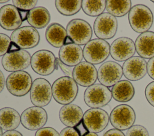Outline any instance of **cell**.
<instances>
[{
  "label": "cell",
  "mask_w": 154,
  "mask_h": 136,
  "mask_svg": "<svg viewBox=\"0 0 154 136\" xmlns=\"http://www.w3.org/2000/svg\"><path fill=\"white\" fill-rule=\"evenodd\" d=\"M52 96L55 101L62 105L73 102L78 92V84L73 78L63 76L57 79L52 86Z\"/></svg>",
  "instance_id": "cell-1"
},
{
  "label": "cell",
  "mask_w": 154,
  "mask_h": 136,
  "mask_svg": "<svg viewBox=\"0 0 154 136\" xmlns=\"http://www.w3.org/2000/svg\"><path fill=\"white\" fill-rule=\"evenodd\" d=\"M128 20L132 29L137 33L148 31L152 27L153 16L150 8L143 4L133 6L128 13Z\"/></svg>",
  "instance_id": "cell-2"
},
{
  "label": "cell",
  "mask_w": 154,
  "mask_h": 136,
  "mask_svg": "<svg viewBox=\"0 0 154 136\" xmlns=\"http://www.w3.org/2000/svg\"><path fill=\"white\" fill-rule=\"evenodd\" d=\"M110 53L109 44L104 40H90L83 49V57L91 64H99L105 61Z\"/></svg>",
  "instance_id": "cell-3"
},
{
  "label": "cell",
  "mask_w": 154,
  "mask_h": 136,
  "mask_svg": "<svg viewBox=\"0 0 154 136\" xmlns=\"http://www.w3.org/2000/svg\"><path fill=\"white\" fill-rule=\"evenodd\" d=\"M32 84L31 75L25 71H19L9 74L5 84L8 91L16 96H23L31 90Z\"/></svg>",
  "instance_id": "cell-4"
},
{
  "label": "cell",
  "mask_w": 154,
  "mask_h": 136,
  "mask_svg": "<svg viewBox=\"0 0 154 136\" xmlns=\"http://www.w3.org/2000/svg\"><path fill=\"white\" fill-rule=\"evenodd\" d=\"M111 98V91L101 84H94L88 87L84 94L85 104L91 108H99L106 105Z\"/></svg>",
  "instance_id": "cell-5"
},
{
  "label": "cell",
  "mask_w": 154,
  "mask_h": 136,
  "mask_svg": "<svg viewBox=\"0 0 154 136\" xmlns=\"http://www.w3.org/2000/svg\"><path fill=\"white\" fill-rule=\"evenodd\" d=\"M68 37L73 43L82 46L87 44L91 40L93 31L90 25L84 20L75 19L70 20L67 26Z\"/></svg>",
  "instance_id": "cell-6"
},
{
  "label": "cell",
  "mask_w": 154,
  "mask_h": 136,
  "mask_svg": "<svg viewBox=\"0 0 154 136\" xmlns=\"http://www.w3.org/2000/svg\"><path fill=\"white\" fill-rule=\"evenodd\" d=\"M31 66L33 71L41 75H48L56 69V58L48 50H40L31 56Z\"/></svg>",
  "instance_id": "cell-7"
},
{
  "label": "cell",
  "mask_w": 154,
  "mask_h": 136,
  "mask_svg": "<svg viewBox=\"0 0 154 136\" xmlns=\"http://www.w3.org/2000/svg\"><path fill=\"white\" fill-rule=\"evenodd\" d=\"M136 115L134 109L127 104L116 106L111 112L109 120L115 129L120 131L128 129L133 126Z\"/></svg>",
  "instance_id": "cell-8"
},
{
  "label": "cell",
  "mask_w": 154,
  "mask_h": 136,
  "mask_svg": "<svg viewBox=\"0 0 154 136\" xmlns=\"http://www.w3.org/2000/svg\"><path fill=\"white\" fill-rule=\"evenodd\" d=\"M12 43L20 49H29L37 46L40 42V34L37 30L31 26L20 27L14 31L10 37Z\"/></svg>",
  "instance_id": "cell-9"
},
{
  "label": "cell",
  "mask_w": 154,
  "mask_h": 136,
  "mask_svg": "<svg viewBox=\"0 0 154 136\" xmlns=\"http://www.w3.org/2000/svg\"><path fill=\"white\" fill-rule=\"evenodd\" d=\"M52 97V86L50 83L43 78L34 80L30 90V99L37 107H45L51 101Z\"/></svg>",
  "instance_id": "cell-10"
},
{
  "label": "cell",
  "mask_w": 154,
  "mask_h": 136,
  "mask_svg": "<svg viewBox=\"0 0 154 136\" xmlns=\"http://www.w3.org/2000/svg\"><path fill=\"white\" fill-rule=\"evenodd\" d=\"M117 27L116 17L108 13H103L97 16L93 25L96 36L104 40L113 38L116 34Z\"/></svg>",
  "instance_id": "cell-11"
},
{
  "label": "cell",
  "mask_w": 154,
  "mask_h": 136,
  "mask_svg": "<svg viewBox=\"0 0 154 136\" xmlns=\"http://www.w3.org/2000/svg\"><path fill=\"white\" fill-rule=\"evenodd\" d=\"M31 57L29 53L25 50L8 52L2 58V65L8 72L22 71L31 64Z\"/></svg>",
  "instance_id": "cell-12"
},
{
  "label": "cell",
  "mask_w": 154,
  "mask_h": 136,
  "mask_svg": "<svg viewBox=\"0 0 154 136\" xmlns=\"http://www.w3.org/2000/svg\"><path fill=\"white\" fill-rule=\"evenodd\" d=\"M48 114L42 107L33 106L25 109L20 116L23 126L31 131L38 130L47 122Z\"/></svg>",
  "instance_id": "cell-13"
},
{
  "label": "cell",
  "mask_w": 154,
  "mask_h": 136,
  "mask_svg": "<svg viewBox=\"0 0 154 136\" xmlns=\"http://www.w3.org/2000/svg\"><path fill=\"white\" fill-rule=\"evenodd\" d=\"M109 117L106 111L101 108H90L87 110L82 121L90 132L98 133L103 131L107 126Z\"/></svg>",
  "instance_id": "cell-14"
},
{
  "label": "cell",
  "mask_w": 154,
  "mask_h": 136,
  "mask_svg": "<svg viewBox=\"0 0 154 136\" xmlns=\"http://www.w3.org/2000/svg\"><path fill=\"white\" fill-rule=\"evenodd\" d=\"M123 75L122 67L116 62L107 61L102 64L97 71V79L101 84L106 87L113 86Z\"/></svg>",
  "instance_id": "cell-15"
},
{
  "label": "cell",
  "mask_w": 154,
  "mask_h": 136,
  "mask_svg": "<svg viewBox=\"0 0 154 136\" xmlns=\"http://www.w3.org/2000/svg\"><path fill=\"white\" fill-rule=\"evenodd\" d=\"M136 52L135 43L129 38L120 37L115 40L110 46V55L119 62L126 61L134 55Z\"/></svg>",
  "instance_id": "cell-16"
},
{
  "label": "cell",
  "mask_w": 154,
  "mask_h": 136,
  "mask_svg": "<svg viewBox=\"0 0 154 136\" xmlns=\"http://www.w3.org/2000/svg\"><path fill=\"white\" fill-rule=\"evenodd\" d=\"M72 77L78 84L83 87H89L96 81L97 71L93 64L84 61L73 68Z\"/></svg>",
  "instance_id": "cell-17"
},
{
  "label": "cell",
  "mask_w": 154,
  "mask_h": 136,
  "mask_svg": "<svg viewBox=\"0 0 154 136\" xmlns=\"http://www.w3.org/2000/svg\"><path fill=\"white\" fill-rule=\"evenodd\" d=\"M124 76L131 81H137L147 73V62L140 56H132L125 61L123 67Z\"/></svg>",
  "instance_id": "cell-18"
},
{
  "label": "cell",
  "mask_w": 154,
  "mask_h": 136,
  "mask_svg": "<svg viewBox=\"0 0 154 136\" xmlns=\"http://www.w3.org/2000/svg\"><path fill=\"white\" fill-rule=\"evenodd\" d=\"M23 21L19 10L13 5L7 4L0 8V26L7 31L19 28Z\"/></svg>",
  "instance_id": "cell-19"
},
{
  "label": "cell",
  "mask_w": 154,
  "mask_h": 136,
  "mask_svg": "<svg viewBox=\"0 0 154 136\" xmlns=\"http://www.w3.org/2000/svg\"><path fill=\"white\" fill-rule=\"evenodd\" d=\"M60 60L69 67H75L83 58V50L81 46L75 43L63 46L58 53Z\"/></svg>",
  "instance_id": "cell-20"
},
{
  "label": "cell",
  "mask_w": 154,
  "mask_h": 136,
  "mask_svg": "<svg viewBox=\"0 0 154 136\" xmlns=\"http://www.w3.org/2000/svg\"><path fill=\"white\" fill-rule=\"evenodd\" d=\"M135 50L144 59L154 57V32L147 31L140 34L135 42Z\"/></svg>",
  "instance_id": "cell-21"
},
{
  "label": "cell",
  "mask_w": 154,
  "mask_h": 136,
  "mask_svg": "<svg viewBox=\"0 0 154 136\" xmlns=\"http://www.w3.org/2000/svg\"><path fill=\"white\" fill-rule=\"evenodd\" d=\"M83 115L81 107L73 104L64 105L59 111L60 121L67 127L76 126L82 120Z\"/></svg>",
  "instance_id": "cell-22"
},
{
  "label": "cell",
  "mask_w": 154,
  "mask_h": 136,
  "mask_svg": "<svg viewBox=\"0 0 154 136\" xmlns=\"http://www.w3.org/2000/svg\"><path fill=\"white\" fill-rule=\"evenodd\" d=\"M45 37L47 41L51 46L56 48H61L65 44L68 35L66 29L62 25L53 23L47 27Z\"/></svg>",
  "instance_id": "cell-23"
},
{
  "label": "cell",
  "mask_w": 154,
  "mask_h": 136,
  "mask_svg": "<svg viewBox=\"0 0 154 136\" xmlns=\"http://www.w3.org/2000/svg\"><path fill=\"white\" fill-rule=\"evenodd\" d=\"M112 97L117 101L128 102L132 99L135 89L132 84L128 80H120L114 84L111 89Z\"/></svg>",
  "instance_id": "cell-24"
},
{
  "label": "cell",
  "mask_w": 154,
  "mask_h": 136,
  "mask_svg": "<svg viewBox=\"0 0 154 136\" xmlns=\"http://www.w3.org/2000/svg\"><path fill=\"white\" fill-rule=\"evenodd\" d=\"M51 15L48 10L43 7H37L29 11L27 21L35 29H42L49 23Z\"/></svg>",
  "instance_id": "cell-25"
},
{
  "label": "cell",
  "mask_w": 154,
  "mask_h": 136,
  "mask_svg": "<svg viewBox=\"0 0 154 136\" xmlns=\"http://www.w3.org/2000/svg\"><path fill=\"white\" fill-rule=\"evenodd\" d=\"M20 123V116L16 110L10 107L0 109V128L2 130H14Z\"/></svg>",
  "instance_id": "cell-26"
},
{
  "label": "cell",
  "mask_w": 154,
  "mask_h": 136,
  "mask_svg": "<svg viewBox=\"0 0 154 136\" xmlns=\"http://www.w3.org/2000/svg\"><path fill=\"white\" fill-rule=\"evenodd\" d=\"M106 9L108 13L114 17H122L129 13L131 9V1H106Z\"/></svg>",
  "instance_id": "cell-27"
},
{
  "label": "cell",
  "mask_w": 154,
  "mask_h": 136,
  "mask_svg": "<svg viewBox=\"0 0 154 136\" xmlns=\"http://www.w3.org/2000/svg\"><path fill=\"white\" fill-rule=\"evenodd\" d=\"M55 5L58 12L66 16L76 14L81 8L82 1H55Z\"/></svg>",
  "instance_id": "cell-28"
},
{
  "label": "cell",
  "mask_w": 154,
  "mask_h": 136,
  "mask_svg": "<svg viewBox=\"0 0 154 136\" xmlns=\"http://www.w3.org/2000/svg\"><path fill=\"white\" fill-rule=\"evenodd\" d=\"M106 8V1H82L81 8L85 14L89 16H99L103 13Z\"/></svg>",
  "instance_id": "cell-29"
},
{
  "label": "cell",
  "mask_w": 154,
  "mask_h": 136,
  "mask_svg": "<svg viewBox=\"0 0 154 136\" xmlns=\"http://www.w3.org/2000/svg\"><path fill=\"white\" fill-rule=\"evenodd\" d=\"M13 5L16 7L18 10L30 11L32 8H35L37 4V0L30 1H21V0H13Z\"/></svg>",
  "instance_id": "cell-30"
},
{
  "label": "cell",
  "mask_w": 154,
  "mask_h": 136,
  "mask_svg": "<svg viewBox=\"0 0 154 136\" xmlns=\"http://www.w3.org/2000/svg\"><path fill=\"white\" fill-rule=\"evenodd\" d=\"M126 136H149V134L144 126L135 125L128 129Z\"/></svg>",
  "instance_id": "cell-31"
},
{
  "label": "cell",
  "mask_w": 154,
  "mask_h": 136,
  "mask_svg": "<svg viewBox=\"0 0 154 136\" xmlns=\"http://www.w3.org/2000/svg\"><path fill=\"white\" fill-rule=\"evenodd\" d=\"M11 43V39L7 35L0 33V56H4L8 53Z\"/></svg>",
  "instance_id": "cell-32"
},
{
  "label": "cell",
  "mask_w": 154,
  "mask_h": 136,
  "mask_svg": "<svg viewBox=\"0 0 154 136\" xmlns=\"http://www.w3.org/2000/svg\"><path fill=\"white\" fill-rule=\"evenodd\" d=\"M60 134L57 130L51 127L42 128L37 130L35 136H59Z\"/></svg>",
  "instance_id": "cell-33"
},
{
  "label": "cell",
  "mask_w": 154,
  "mask_h": 136,
  "mask_svg": "<svg viewBox=\"0 0 154 136\" xmlns=\"http://www.w3.org/2000/svg\"><path fill=\"white\" fill-rule=\"evenodd\" d=\"M145 96L148 102L154 107V81L147 84L145 89Z\"/></svg>",
  "instance_id": "cell-34"
},
{
  "label": "cell",
  "mask_w": 154,
  "mask_h": 136,
  "mask_svg": "<svg viewBox=\"0 0 154 136\" xmlns=\"http://www.w3.org/2000/svg\"><path fill=\"white\" fill-rule=\"evenodd\" d=\"M57 67H59L60 68H61V69L62 70V71L66 74V75H72V72L73 70L71 69L70 67L65 65L64 63H63L59 58H56V69H57Z\"/></svg>",
  "instance_id": "cell-35"
},
{
  "label": "cell",
  "mask_w": 154,
  "mask_h": 136,
  "mask_svg": "<svg viewBox=\"0 0 154 136\" xmlns=\"http://www.w3.org/2000/svg\"><path fill=\"white\" fill-rule=\"evenodd\" d=\"M59 136H79L74 128L67 127L61 130Z\"/></svg>",
  "instance_id": "cell-36"
},
{
  "label": "cell",
  "mask_w": 154,
  "mask_h": 136,
  "mask_svg": "<svg viewBox=\"0 0 154 136\" xmlns=\"http://www.w3.org/2000/svg\"><path fill=\"white\" fill-rule=\"evenodd\" d=\"M74 128L77 131V132L79 134V136H84L89 132V131L87 129L86 126H85L82 120L76 126H75Z\"/></svg>",
  "instance_id": "cell-37"
},
{
  "label": "cell",
  "mask_w": 154,
  "mask_h": 136,
  "mask_svg": "<svg viewBox=\"0 0 154 136\" xmlns=\"http://www.w3.org/2000/svg\"><path fill=\"white\" fill-rule=\"evenodd\" d=\"M147 72L154 80V57L150 59L147 63Z\"/></svg>",
  "instance_id": "cell-38"
},
{
  "label": "cell",
  "mask_w": 154,
  "mask_h": 136,
  "mask_svg": "<svg viewBox=\"0 0 154 136\" xmlns=\"http://www.w3.org/2000/svg\"><path fill=\"white\" fill-rule=\"evenodd\" d=\"M103 136H125V134L122 132L117 129H111L107 131L103 135Z\"/></svg>",
  "instance_id": "cell-39"
},
{
  "label": "cell",
  "mask_w": 154,
  "mask_h": 136,
  "mask_svg": "<svg viewBox=\"0 0 154 136\" xmlns=\"http://www.w3.org/2000/svg\"><path fill=\"white\" fill-rule=\"evenodd\" d=\"M2 136H23V135L19 131L16 130L7 131L3 133Z\"/></svg>",
  "instance_id": "cell-40"
},
{
  "label": "cell",
  "mask_w": 154,
  "mask_h": 136,
  "mask_svg": "<svg viewBox=\"0 0 154 136\" xmlns=\"http://www.w3.org/2000/svg\"><path fill=\"white\" fill-rule=\"evenodd\" d=\"M5 85V77L2 72L0 70V93L3 90Z\"/></svg>",
  "instance_id": "cell-41"
},
{
  "label": "cell",
  "mask_w": 154,
  "mask_h": 136,
  "mask_svg": "<svg viewBox=\"0 0 154 136\" xmlns=\"http://www.w3.org/2000/svg\"><path fill=\"white\" fill-rule=\"evenodd\" d=\"M19 12L20 14V16L22 19V21H24L25 20L27 19V17L28 15V13L29 11H25V10H19Z\"/></svg>",
  "instance_id": "cell-42"
},
{
  "label": "cell",
  "mask_w": 154,
  "mask_h": 136,
  "mask_svg": "<svg viewBox=\"0 0 154 136\" xmlns=\"http://www.w3.org/2000/svg\"><path fill=\"white\" fill-rule=\"evenodd\" d=\"M20 49L14 43H11L10 46V47H9V49H8V52H15V51H17L19 50H20Z\"/></svg>",
  "instance_id": "cell-43"
},
{
  "label": "cell",
  "mask_w": 154,
  "mask_h": 136,
  "mask_svg": "<svg viewBox=\"0 0 154 136\" xmlns=\"http://www.w3.org/2000/svg\"><path fill=\"white\" fill-rule=\"evenodd\" d=\"M84 136H98L97 134L96 133H94V132H88V134H87L85 135Z\"/></svg>",
  "instance_id": "cell-44"
},
{
  "label": "cell",
  "mask_w": 154,
  "mask_h": 136,
  "mask_svg": "<svg viewBox=\"0 0 154 136\" xmlns=\"http://www.w3.org/2000/svg\"><path fill=\"white\" fill-rule=\"evenodd\" d=\"M8 1V0H5V1H0V4H2V3H5V2H7Z\"/></svg>",
  "instance_id": "cell-45"
},
{
  "label": "cell",
  "mask_w": 154,
  "mask_h": 136,
  "mask_svg": "<svg viewBox=\"0 0 154 136\" xmlns=\"http://www.w3.org/2000/svg\"><path fill=\"white\" fill-rule=\"evenodd\" d=\"M2 134H3V133H2V129L0 128V136H2Z\"/></svg>",
  "instance_id": "cell-46"
},
{
  "label": "cell",
  "mask_w": 154,
  "mask_h": 136,
  "mask_svg": "<svg viewBox=\"0 0 154 136\" xmlns=\"http://www.w3.org/2000/svg\"><path fill=\"white\" fill-rule=\"evenodd\" d=\"M152 2H154V1H152Z\"/></svg>",
  "instance_id": "cell-47"
}]
</instances>
